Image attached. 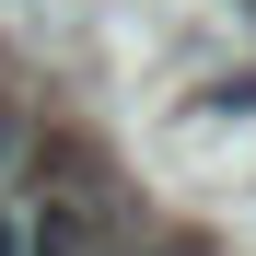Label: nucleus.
I'll return each mask as SVG.
<instances>
[{
	"instance_id": "1",
	"label": "nucleus",
	"mask_w": 256,
	"mask_h": 256,
	"mask_svg": "<svg viewBox=\"0 0 256 256\" xmlns=\"http://www.w3.org/2000/svg\"><path fill=\"white\" fill-rule=\"evenodd\" d=\"M24 256H116V198H105V186L24 198Z\"/></svg>"
},
{
	"instance_id": "2",
	"label": "nucleus",
	"mask_w": 256,
	"mask_h": 256,
	"mask_svg": "<svg viewBox=\"0 0 256 256\" xmlns=\"http://www.w3.org/2000/svg\"><path fill=\"white\" fill-rule=\"evenodd\" d=\"M0 256H24V198H0Z\"/></svg>"
},
{
	"instance_id": "3",
	"label": "nucleus",
	"mask_w": 256,
	"mask_h": 256,
	"mask_svg": "<svg viewBox=\"0 0 256 256\" xmlns=\"http://www.w3.org/2000/svg\"><path fill=\"white\" fill-rule=\"evenodd\" d=\"M12 152H24V116H12V105H0V175H12Z\"/></svg>"
},
{
	"instance_id": "4",
	"label": "nucleus",
	"mask_w": 256,
	"mask_h": 256,
	"mask_svg": "<svg viewBox=\"0 0 256 256\" xmlns=\"http://www.w3.org/2000/svg\"><path fill=\"white\" fill-rule=\"evenodd\" d=\"M244 12H256V0H244Z\"/></svg>"
}]
</instances>
